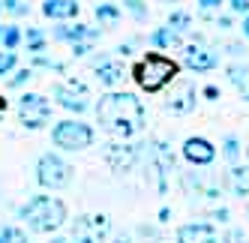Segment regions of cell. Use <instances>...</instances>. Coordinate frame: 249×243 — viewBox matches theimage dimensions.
<instances>
[{
	"label": "cell",
	"mask_w": 249,
	"mask_h": 243,
	"mask_svg": "<svg viewBox=\"0 0 249 243\" xmlns=\"http://www.w3.org/2000/svg\"><path fill=\"white\" fill-rule=\"evenodd\" d=\"M93 111H96L99 129H105L108 135L120 138V141L138 135L141 129H144V123H147L144 102H141L135 93H129V90H111V93L99 96Z\"/></svg>",
	"instance_id": "cell-1"
},
{
	"label": "cell",
	"mask_w": 249,
	"mask_h": 243,
	"mask_svg": "<svg viewBox=\"0 0 249 243\" xmlns=\"http://www.w3.org/2000/svg\"><path fill=\"white\" fill-rule=\"evenodd\" d=\"M18 219L36 234H54L66 225V204L54 195H33L18 207Z\"/></svg>",
	"instance_id": "cell-2"
},
{
	"label": "cell",
	"mask_w": 249,
	"mask_h": 243,
	"mask_svg": "<svg viewBox=\"0 0 249 243\" xmlns=\"http://www.w3.org/2000/svg\"><path fill=\"white\" fill-rule=\"evenodd\" d=\"M141 165H144V177L147 183L156 189L159 195L168 192V177L174 171V150L168 141L162 138H153V141L141 144Z\"/></svg>",
	"instance_id": "cell-3"
},
{
	"label": "cell",
	"mask_w": 249,
	"mask_h": 243,
	"mask_svg": "<svg viewBox=\"0 0 249 243\" xmlns=\"http://www.w3.org/2000/svg\"><path fill=\"white\" fill-rule=\"evenodd\" d=\"M177 72H180V66L165 54H144L132 66L135 84L141 90H147V93H159L162 87H168V84L177 78Z\"/></svg>",
	"instance_id": "cell-4"
},
{
	"label": "cell",
	"mask_w": 249,
	"mask_h": 243,
	"mask_svg": "<svg viewBox=\"0 0 249 243\" xmlns=\"http://www.w3.org/2000/svg\"><path fill=\"white\" fill-rule=\"evenodd\" d=\"M72 174L75 168L69 165L60 153H42L36 159V183L42 189H51V192H57V189H66L69 183H72Z\"/></svg>",
	"instance_id": "cell-5"
},
{
	"label": "cell",
	"mask_w": 249,
	"mask_h": 243,
	"mask_svg": "<svg viewBox=\"0 0 249 243\" xmlns=\"http://www.w3.org/2000/svg\"><path fill=\"white\" fill-rule=\"evenodd\" d=\"M51 141L60 150L78 153V150H87L93 144V129H90V123H84V120L69 117V120H60V123L51 126Z\"/></svg>",
	"instance_id": "cell-6"
},
{
	"label": "cell",
	"mask_w": 249,
	"mask_h": 243,
	"mask_svg": "<svg viewBox=\"0 0 249 243\" xmlns=\"http://www.w3.org/2000/svg\"><path fill=\"white\" fill-rule=\"evenodd\" d=\"M51 96L60 108L72 111V114H84L90 111V87L81 81V78H66V81H57L51 87Z\"/></svg>",
	"instance_id": "cell-7"
},
{
	"label": "cell",
	"mask_w": 249,
	"mask_h": 243,
	"mask_svg": "<svg viewBox=\"0 0 249 243\" xmlns=\"http://www.w3.org/2000/svg\"><path fill=\"white\" fill-rule=\"evenodd\" d=\"M108 234H111V219L105 213H84L69 225V240L72 243H105Z\"/></svg>",
	"instance_id": "cell-8"
},
{
	"label": "cell",
	"mask_w": 249,
	"mask_h": 243,
	"mask_svg": "<svg viewBox=\"0 0 249 243\" xmlns=\"http://www.w3.org/2000/svg\"><path fill=\"white\" fill-rule=\"evenodd\" d=\"M18 120H21V126L30 129V132L45 129L48 120H51V102L42 93H24L18 99Z\"/></svg>",
	"instance_id": "cell-9"
},
{
	"label": "cell",
	"mask_w": 249,
	"mask_h": 243,
	"mask_svg": "<svg viewBox=\"0 0 249 243\" xmlns=\"http://www.w3.org/2000/svg\"><path fill=\"white\" fill-rule=\"evenodd\" d=\"M183 66L195 75L213 72V69L219 66V51L213 45H207V42H201V39H195V42H189L183 48Z\"/></svg>",
	"instance_id": "cell-10"
},
{
	"label": "cell",
	"mask_w": 249,
	"mask_h": 243,
	"mask_svg": "<svg viewBox=\"0 0 249 243\" xmlns=\"http://www.w3.org/2000/svg\"><path fill=\"white\" fill-rule=\"evenodd\" d=\"M105 162L111 165L114 174H129L135 165H141V144L114 141V144L105 147Z\"/></svg>",
	"instance_id": "cell-11"
},
{
	"label": "cell",
	"mask_w": 249,
	"mask_h": 243,
	"mask_svg": "<svg viewBox=\"0 0 249 243\" xmlns=\"http://www.w3.org/2000/svg\"><path fill=\"white\" fill-rule=\"evenodd\" d=\"M180 183H183V189H189V192L201 195L207 201H216L225 186V180H219V174H210V171H183Z\"/></svg>",
	"instance_id": "cell-12"
},
{
	"label": "cell",
	"mask_w": 249,
	"mask_h": 243,
	"mask_svg": "<svg viewBox=\"0 0 249 243\" xmlns=\"http://www.w3.org/2000/svg\"><path fill=\"white\" fill-rule=\"evenodd\" d=\"M195 105H198V90H195V84L186 81V78H174L171 93L165 99V108L171 114H189V111H195Z\"/></svg>",
	"instance_id": "cell-13"
},
{
	"label": "cell",
	"mask_w": 249,
	"mask_h": 243,
	"mask_svg": "<svg viewBox=\"0 0 249 243\" xmlns=\"http://www.w3.org/2000/svg\"><path fill=\"white\" fill-rule=\"evenodd\" d=\"M183 159L192 168H207V165H213V159H216V147H213L207 138L192 135V138L183 141Z\"/></svg>",
	"instance_id": "cell-14"
},
{
	"label": "cell",
	"mask_w": 249,
	"mask_h": 243,
	"mask_svg": "<svg viewBox=\"0 0 249 243\" xmlns=\"http://www.w3.org/2000/svg\"><path fill=\"white\" fill-rule=\"evenodd\" d=\"M51 39L54 42H96L99 39V30L96 27H87V24H81V21H75V24H69V21H57V27L51 30Z\"/></svg>",
	"instance_id": "cell-15"
},
{
	"label": "cell",
	"mask_w": 249,
	"mask_h": 243,
	"mask_svg": "<svg viewBox=\"0 0 249 243\" xmlns=\"http://www.w3.org/2000/svg\"><path fill=\"white\" fill-rule=\"evenodd\" d=\"M177 243H219V234L210 222H186L174 234Z\"/></svg>",
	"instance_id": "cell-16"
},
{
	"label": "cell",
	"mask_w": 249,
	"mask_h": 243,
	"mask_svg": "<svg viewBox=\"0 0 249 243\" xmlns=\"http://www.w3.org/2000/svg\"><path fill=\"white\" fill-rule=\"evenodd\" d=\"M90 63H93V75L102 87H114V84H120L123 75H126L123 72V63L114 60V57H93Z\"/></svg>",
	"instance_id": "cell-17"
},
{
	"label": "cell",
	"mask_w": 249,
	"mask_h": 243,
	"mask_svg": "<svg viewBox=\"0 0 249 243\" xmlns=\"http://www.w3.org/2000/svg\"><path fill=\"white\" fill-rule=\"evenodd\" d=\"M78 9L81 3H75V0H45L42 3V15L51 21H72L78 18Z\"/></svg>",
	"instance_id": "cell-18"
},
{
	"label": "cell",
	"mask_w": 249,
	"mask_h": 243,
	"mask_svg": "<svg viewBox=\"0 0 249 243\" xmlns=\"http://www.w3.org/2000/svg\"><path fill=\"white\" fill-rule=\"evenodd\" d=\"M225 186L231 189V195L249 198V165H240V162L231 165L228 174H225Z\"/></svg>",
	"instance_id": "cell-19"
},
{
	"label": "cell",
	"mask_w": 249,
	"mask_h": 243,
	"mask_svg": "<svg viewBox=\"0 0 249 243\" xmlns=\"http://www.w3.org/2000/svg\"><path fill=\"white\" fill-rule=\"evenodd\" d=\"M147 42L153 48H159V51H177V48H183V36L177 30H171L168 24L165 27H156L150 36H147Z\"/></svg>",
	"instance_id": "cell-20"
},
{
	"label": "cell",
	"mask_w": 249,
	"mask_h": 243,
	"mask_svg": "<svg viewBox=\"0 0 249 243\" xmlns=\"http://www.w3.org/2000/svg\"><path fill=\"white\" fill-rule=\"evenodd\" d=\"M228 81L237 87L240 99L249 102V63H234V66H228Z\"/></svg>",
	"instance_id": "cell-21"
},
{
	"label": "cell",
	"mask_w": 249,
	"mask_h": 243,
	"mask_svg": "<svg viewBox=\"0 0 249 243\" xmlns=\"http://www.w3.org/2000/svg\"><path fill=\"white\" fill-rule=\"evenodd\" d=\"M21 42L27 45L30 54H42V51L48 48V33H45L42 27H27V30L21 33Z\"/></svg>",
	"instance_id": "cell-22"
},
{
	"label": "cell",
	"mask_w": 249,
	"mask_h": 243,
	"mask_svg": "<svg viewBox=\"0 0 249 243\" xmlns=\"http://www.w3.org/2000/svg\"><path fill=\"white\" fill-rule=\"evenodd\" d=\"M30 69H45V72H66V60L54 57V54H33L30 60Z\"/></svg>",
	"instance_id": "cell-23"
},
{
	"label": "cell",
	"mask_w": 249,
	"mask_h": 243,
	"mask_svg": "<svg viewBox=\"0 0 249 243\" xmlns=\"http://www.w3.org/2000/svg\"><path fill=\"white\" fill-rule=\"evenodd\" d=\"M21 27L18 24H0V48H6V51H15L21 45Z\"/></svg>",
	"instance_id": "cell-24"
},
{
	"label": "cell",
	"mask_w": 249,
	"mask_h": 243,
	"mask_svg": "<svg viewBox=\"0 0 249 243\" xmlns=\"http://www.w3.org/2000/svg\"><path fill=\"white\" fill-rule=\"evenodd\" d=\"M120 6L117 3H96V18H99V24H108V27H114L117 21H120Z\"/></svg>",
	"instance_id": "cell-25"
},
{
	"label": "cell",
	"mask_w": 249,
	"mask_h": 243,
	"mask_svg": "<svg viewBox=\"0 0 249 243\" xmlns=\"http://www.w3.org/2000/svg\"><path fill=\"white\" fill-rule=\"evenodd\" d=\"M165 24L183 36V33H189V30H192V15H189V12H183V9H174V12L168 15V21H165Z\"/></svg>",
	"instance_id": "cell-26"
},
{
	"label": "cell",
	"mask_w": 249,
	"mask_h": 243,
	"mask_svg": "<svg viewBox=\"0 0 249 243\" xmlns=\"http://www.w3.org/2000/svg\"><path fill=\"white\" fill-rule=\"evenodd\" d=\"M240 153H243V144H240V138L237 135H225L222 138V156L234 165L237 159H240Z\"/></svg>",
	"instance_id": "cell-27"
},
{
	"label": "cell",
	"mask_w": 249,
	"mask_h": 243,
	"mask_svg": "<svg viewBox=\"0 0 249 243\" xmlns=\"http://www.w3.org/2000/svg\"><path fill=\"white\" fill-rule=\"evenodd\" d=\"M0 12L12 15V18H24L30 12V3H24V0H0Z\"/></svg>",
	"instance_id": "cell-28"
},
{
	"label": "cell",
	"mask_w": 249,
	"mask_h": 243,
	"mask_svg": "<svg viewBox=\"0 0 249 243\" xmlns=\"http://www.w3.org/2000/svg\"><path fill=\"white\" fill-rule=\"evenodd\" d=\"M0 243H30L18 225H0Z\"/></svg>",
	"instance_id": "cell-29"
},
{
	"label": "cell",
	"mask_w": 249,
	"mask_h": 243,
	"mask_svg": "<svg viewBox=\"0 0 249 243\" xmlns=\"http://www.w3.org/2000/svg\"><path fill=\"white\" fill-rule=\"evenodd\" d=\"M123 9H126L138 24H141V21H147V15H150V9H147L144 0H123Z\"/></svg>",
	"instance_id": "cell-30"
},
{
	"label": "cell",
	"mask_w": 249,
	"mask_h": 243,
	"mask_svg": "<svg viewBox=\"0 0 249 243\" xmlns=\"http://www.w3.org/2000/svg\"><path fill=\"white\" fill-rule=\"evenodd\" d=\"M15 69H18V54H15V51L0 48V78H3V75H12Z\"/></svg>",
	"instance_id": "cell-31"
},
{
	"label": "cell",
	"mask_w": 249,
	"mask_h": 243,
	"mask_svg": "<svg viewBox=\"0 0 249 243\" xmlns=\"http://www.w3.org/2000/svg\"><path fill=\"white\" fill-rule=\"evenodd\" d=\"M30 78H36V69L21 66V69H15V72L6 78V84H9V87H24V84H27Z\"/></svg>",
	"instance_id": "cell-32"
},
{
	"label": "cell",
	"mask_w": 249,
	"mask_h": 243,
	"mask_svg": "<svg viewBox=\"0 0 249 243\" xmlns=\"http://www.w3.org/2000/svg\"><path fill=\"white\" fill-rule=\"evenodd\" d=\"M138 45H141V36H132V39H126V42L117 45V54H120V57H129V54H135Z\"/></svg>",
	"instance_id": "cell-33"
},
{
	"label": "cell",
	"mask_w": 249,
	"mask_h": 243,
	"mask_svg": "<svg viewBox=\"0 0 249 243\" xmlns=\"http://www.w3.org/2000/svg\"><path fill=\"white\" fill-rule=\"evenodd\" d=\"M219 243H249V240H246L243 228H228V231H225V237H222Z\"/></svg>",
	"instance_id": "cell-34"
},
{
	"label": "cell",
	"mask_w": 249,
	"mask_h": 243,
	"mask_svg": "<svg viewBox=\"0 0 249 243\" xmlns=\"http://www.w3.org/2000/svg\"><path fill=\"white\" fill-rule=\"evenodd\" d=\"M231 15H249V0H228Z\"/></svg>",
	"instance_id": "cell-35"
},
{
	"label": "cell",
	"mask_w": 249,
	"mask_h": 243,
	"mask_svg": "<svg viewBox=\"0 0 249 243\" xmlns=\"http://www.w3.org/2000/svg\"><path fill=\"white\" fill-rule=\"evenodd\" d=\"M93 51V42H72V57H87Z\"/></svg>",
	"instance_id": "cell-36"
},
{
	"label": "cell",
	"mask_w": 249,
	"mask_h": 243,
	"mask_svg": "<svg viewBox=\"0 0 249 243\" xmlns=\"http://www.w3.org/2000/svg\"><path fill=\"white\" fill-rule=\"evenodd\" d=\"M222 3H225V0H198V9L207 15V12H213V9H219Z\"/></svg>",
	"instance_id": "cell-37"
},
{
	"label": "cell",
	"mask_w": 249,
	"mask_h": 243,
	"mask_svg": "<svg viewBox=\"0 0 249 243\" xmlns=\"http://www.w3.org/2000/svg\"><path fill=\"white\" fill-rule=\"evenodd\" d=\"M243 51H246L243 42H228V45H225V54H231V57H240Z\"/></svg>",
	"instance_id": "cell-38"
},
{
	"label": "cell",
	"mask_w": 249,
	"mask_h": 243,
	"mask_svg": "<svg viewBox=\"0 0 249 243\" xmlns=\"http://www.w3.org/2000/svg\"><path fill=\"white\" fill-rule=\"evenodd\" d=\"M138 234L147 237V240H159V231L153 228V225H138Z\"/></svg>",
	"instance_id": "cell-39"
},
{
	"label": "cell",
	"mask_w": 249,
	"mask_h": 243,
	"mask_svg": "<svg viewBox=\"0 0 249 243\" xmlns=\"http://www.w3.org/2000/svg\"><path fill=\"white\" fill-rule=\"evenodd\" d=\"M213 24H216L219 30H231V27H234V21H231V15H216V18H213Z\"/></svg>",
	"instance_id": "cell-40"
},
{
	"label": "cell",
	"mask_w": 249,
	"mask_h": 243,
	"mask_svg": "<svg viewBox=\"0 0 249 243\" xmlns=\"http://www.w3.org/2000/svg\"><path fill=\"white\" fill-rule=\"evenodd\" d=\"M210 216L216 219V222H231V210H228V207H216V210H213Z\"/></svg>",
	"instance_id": "cell-41"
},
{
	"label": "cell",
	"mask_w": 249,
	"mask_h": 243,
	"mask_svg": "<svg viewBox=\"0 0 249 243\" xmlns=\"http://www.w3.org/2000/svg\"><path fill=\"white\" fill-rule=\"evenodd\" d=\"M105 243H132V237L126 231H117V234H108L105 237Z\"/></svg>",
	"instance_id": "cell-42"
},
{
	"label": "cell",
	"mask_w": 249,
	"mask_h": 243,
	"mask_svg": "<svg viewBox=\"0 0 249 243\" xmlns=\"http://www.w3.org/2000/svg\"><path fill=\"white\" fill-rule=\"evenodd\" d=\"M201 93H204V99H219V87H216V84H207Z\"/></svg>",
	"instance_id": "cell-43"
},
{
	"label": "cell",
	"mask_w": 249,
	"mask_h": 243,
	"mask_svg": "<svg viewBox=\"0 0 249 243\" xmlns=\"http://www.w3.org/2000/svg\"><path fill=\"white\" fill-rule=\"evenodd\" d=\"M240 30H243V39L249 42V15H243V24H240Z\"/></svg>",
	"instance_id": "cell-44"
},
{
	"label": "cell",
	"mask_w": 249,
	"mask_h": 243,
	"mask_svg": "<svg viewBox=\"0 0 249 243\" xmlns=\"http://www.w3.org/2000/svg\"><path fill=\"white\" fill-rule=\"evenodd\" d=\"M168 216H171V210H168V207H162V210H159V222H168Z\"/></svg>",
	"instance_id": "cell-45"
},
{
	"label": "cell",
	"mask_w": 249,
	"mask_h": 243,
	"mask_svg": "<svg viewBox=\"0 0 249 243\" xmlns=\"http://www.w3.org/2000/svg\"><path fill=\"white\" fill-rule=\"evenodd\" d=\"M6 108H9V102H6L3 96H0V120H3V114H6Z\"/></svg>",
	"instance_id": "cell-46"
},
{
	"label": "cell",
	"mask_w": 249,
	"mask_h": 243,
	"mask_svg": "<svg viewBox=\"0 0 249 243\" xmlns=\"http://www.w3.org/2000/svg\"><path fill=\"white\" fill-rule=\"evenodd\" d=\"M48 243H72V240H69V237H51Z\"/></svg>",
	"instance_id": "cell-47"
},
{
	"label": "cell",
	"mask_w": 249,
	"mask_h": 243,
	"mask_svg": "<svg viewBox=\"0 0 249 243\" xmlns=\"http://www.w3.org/2000/svg\"><path fill=\"white\" fill-rule=\"evenodd\" d=\"M165 3H177V0H165Z\"/></svg>",
	"instance_id": "cell-48"
}]
</instances>
